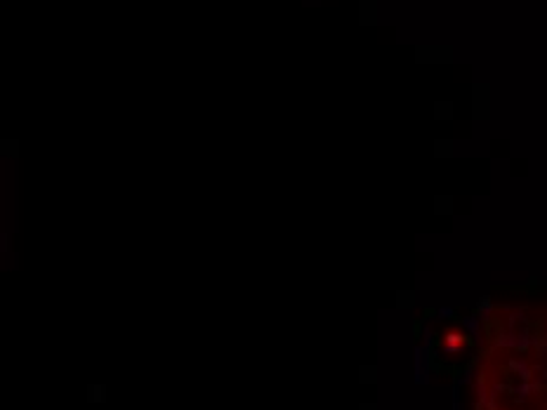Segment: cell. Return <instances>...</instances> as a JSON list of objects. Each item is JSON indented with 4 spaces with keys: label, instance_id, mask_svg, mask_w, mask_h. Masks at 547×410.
I'll use <instances>...</instances> for the list:
<instances>
[{
    "label": "cell",
    "instance_id": "6da1fadb",
    "mask_svg": "<svg viewBox=\"0 0 547 410\" xmlns=\"http://www.w3.org/2000/svg\"><path fill=\"white\" fill-rule=\"evenodd\" d=\"M415 370H417V382H427V361H424V349H417Z\"/></svg>",
    "mask_w": 547,
    "mask_h": 410
},
{
    "label": "cell",
    "instance_id": "7a4b0ae2",
    "mask_svg": "<svg viewBox=\"0 0 547 410\" xmlns=\"http://www.w3.org/2000/svg\"><path fill=\"white\" fill-rule=\"evenodd\" d=\"M465 328L470 330V333H474V335H479V321H477V316H470V318H465Z\"/></svg>",
    "mask_w": 547,
    "mask_h": 410
},
{
    "label": "cell",
    "instance_id": "3957f363",
    "mask_svg": "<svg viewBox=\"0 0 547 410\" xmlns=\"http://www.w3.org/2000/svg\"><path fill=\"white\" fill-rule=\"evenodd\" d=\"M439 316H441V318H451L453 309H439Z\"/></svg>",
    "mask_w": 547,
    "mask_h": 410
}]
</instances>
